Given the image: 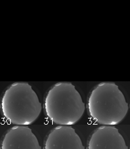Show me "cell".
I'll return each instance as SVG.
<instances>
[{
    "label": "cell",
    "mask_w": 130,
    "mask_h": 149,
    "mask_svg": "<svg viewBox=\"0 0 130 149\" xmlns=\"http://www.w3.org/2000/svg\"><path fill=\"white\" fill-rule=\"evenodd\" d=\"M43 110L46 117L58 125H73L83 117L86 105L72 83L58 82L45 94Z\"/></svg>",
    "instance_id": "cell-1"
},
{
    "label": "cell",
    "mask_w": 130,
    "mask_h": 149,
    "mask_svg": "<svg viewBox=\"0 0 130 149\" xmlns=\"http://www.w3.org/2000/svg\"><path fill=\"white\" fill-rule=\"evenodd\" d=\"M90 117L102 125H116L126 117L129 110L123 92L114 82H102L91 91L87 100Z\"/></svg>",
    "instance_id": "cell-2"
},
{
    "label": "cell",
    "mask_w": 130,
    "mask_h": 149,
    "mask_svg": "<svg viewBox=\"0 0 130 149\" xmlns=\"http://www.w3.org/2000/svg\"><path fill=\"white\" fill-rule=\"evenodd\" d=\"M3 117L15 125H29L40 117L42 110L36 92L29 83L15 82L8 87L1 100Z\"/></svg>",
    "instance_id": "cell-3"
},
{
    "label": "cell",
    "mask_w": 130,
    "mask_h": 149,
    "mask_svg": "<svg viewBox=\"0 0 130 149\" xmlns=\"http://www.w3.org/2000/svg\"><path fill=\"white\" fill-rule=\"evenodd\" d=\"M43 149H85V147L73 127L58 125L45 136Z\"/></svg>",
    "instance_id": "cell-4"
},
{
    "label": "cell",
    "mask_w": 130,
    "mask_h": 149,
    "mask_svg": "<svg viewBox=\"0 0 130 149\" xmlns=\"http://www.w3.org/2000/svg\"><path fill=\"white\" fill-rule=\"evenodd\" d=\"M87 149H128L119 130L113 125L97 127L89 136Z\"/></svg>",
    "instance_id": "cell-5"
},
{
    "label": "cell",
    "mask_w": 130,
    "mask_h": 149,
    "mask_svg": "<svg viewBox=\"0 0 130 149\" xmlns=\"http://www.w3.org/2000/svg\"><path fill=\"white\" fill-rule=\"evenodd\" d=\"M1 149H42L38 138L26 125H14L3 134Z\"/></svg>",
    "instance_id": "cell-6"
},
{
    "label": "cell",
    "mask_w": 130,
    "mask_h": 149,
    "mask_svg": "<svg viewBox=\"0 0 130 149\" xmlns=\"http://www.w3.org/2000/svg\"><path fill=\"white\" fill-rule=\"evenodd\" d=\"M129 149H130V146H129Z\"/></svg>",
    "instance_id": "cell-7"
}]
</instances>
